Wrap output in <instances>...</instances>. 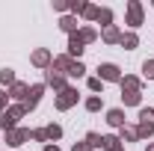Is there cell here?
Segmentation results:
<instances>
[{"mask_svg":"<svg viewBox=\"0 0 154 151\" xmlns=\"http://www.w3.org/2000/svg\"><path fill=\"white\" fill-rule=\"evenodd\" d=\"M24 113H27V107H24V104L12 107V110H6V113L0 116V128H3L6 133H9V131H15V122H18V119H21Z\"/></svg>","mask_w":154,"mask_h":151,"instance_id":"6da1fadb","label":"cell"},{"mask_svg":"<svg viewBox=\"0 0 154 151\" xmlns=\"http://www.w3.org/2000/svg\"><path fill=\"white\" fill-rule=\"evenodd\" d=\"M128 24H131V27H139V24H142V6H139L136 0L128 3Z\"/></svg>","mask_w":154,"mask_h":151,"instance_id":"7a4b0ae2","label":"cell"},{"mask_svg":"<svg viewBox=\"0 0 154 151\" xmlns=\"http://www.w3.org/2000/svg\"><path fill=\"white\" fill-rule=\"evenodd\" d=\"M83 45H86V42L80 39V33H71V36H68V57L71 59L80 57V54H83Z\"/></svg>","mask_w":154,"mask_h":151,"instance_id":"3957f363","label":"cell"},{"mask_svg":"<svg viewBox=\"0 0 154 151\" xmlns=\"http://www.w3.org/2000/svg\"><path fill=\"white\" fill-rule=\"evenodd\" d=\"M74 101H77V92H74V89H62L59 98H57V107H59V110H68Z\"/></svg>","mask_w":154,"mask_h":151,"instance_id":"277c9868","label":"cell"},{"mask_svg":"<svg viewBox=\"0 0 154 151\" xmlns=\"http://www.w3.org/2000/svg\"><path fill=\"white\" fill-rule=\"evenodd\" d=\"M98 80H122V74H119V68H116V65L107 62V65H101V68H98Z\"/></svg>","mask_w":154,"mask_h":151,"instance_id":"5b68a950","label":"cell"},{"mask_svg":"<svg viewBox=\"0 0 154 151\" xmlns=\"http://www.w3.org/2000/svg\"><path fill=\"white\" fill-rule=\"evenodd\" d=\"M42 92H45V86H33V89L27 92V101H24V107H27V110H33V107L38 104V98H42Z\"/></svg>","mask_w":154,"mask_h":151,"instance_id":"8992f818","label":"cell"},{"mask_svg":"<svg viewBox=\"0 0 154 151\" xmlns=\"http://www.w3.org/2000/svg\"><path fill=\"white\" fill-rule=\"evenodd\" d=\"M30 139V131H9L6 133V142L9 145H21V142H27Z\"/></svg>","mask_w":154,"mask_h":151,"instance_id":"52a82bcc","label":"cell"},{"mask_svg":"<svg viewBox=\"0 0 154 151\" xmlns=\"http://www.w3.org/2000/svg\"><path fill=\"white\" fill-rule=\"evenodd\" d=\"M71 65H74V62H71V57H57L54 62H51V68H57V71H65V74L71 71Z\"/></svg>","mask_w":154,"mask_h":151,"instance_id":"ba28073f","label":"cell"},{"mask_svg":"<svg viewBox=\"0 0 154 151\" xmlns=\"http://www.w3.org/2000/svg\"><path fill=\"white\" fill-rule=\"evenodd\" d=\"M107 122H110L113 128H125V113H122V110H110V113H107Z\"/></svg>","mask_w":154,"mask_h":151,"instance_id":"9c48e42d","label":"cell"},{"mask_svg":"<svg viewBox=\"0 0 154 151\" xmlns=\"http://www.w3.org/2000/svg\"><path fill=\"white\" fill-rule=\"evenodd\" d=\"M101 148H104V151H122L116 136H101Z\"/></svg>","mask_w":154,"mask_h":151,"instance_id":"30bf717a","label":"cell"},{"mask_svg":"<svg viewBox=\"0 0 154 151\" xmlns=\"http://www.w3.org/2000/svg\"><path fill=\"white\" fill-rule=\"evenodd\" d=\"M151 133H154V125H151V122H139L136 136H142V139H145V136H151Z\"/></svg>","mask_w":154,"mask_h":151,"instance_id":"8fae6325","label":"cell"},{"mask_svg":"<svg viewBox=\"0 0 154 151\" xmlns=\"http://www.w3.org/2000/svg\"><path fill=\"white\" fill-rule=\"evenodd\" d=\"M48 83H51L54 89H65V80H62V74H54V71H48Z\"/></svg>","mask_w":154,"mask_h":151,"instance_id":"7c38bea8","label":"cell"},{"mask_svg":"<svg viewBox=\"0 0 154 151\" xmlns=\"http://www.w3.org/2000/svg\"><path fill=\"white\" fill-rule=\"evenodd\" d=\"M104 42H122V33H119V30H116L113 24H110V27H107V30H104Z\"/></svg>","mask_w":154,"mask_h":151,"instance_id":"4fadbf2b","label":"cell"},{"mask_svg":"<svg viewBox=\"0 0 154 151\" xmlns=\"http://www.w3.org/2000/svg\"><path fill=\"white\" fill-rule=\"evenodd\" d=\"M33 62H36V65H48V62H51V51H36V54H33Z\"/></svg>","mask_w":154,"mask_h":151,"instance_id":"5bb4252c","label":"cell"},{"mask_svg":"<svg viewBox=\"0 0 154 151\" xmlns=\"http://www.w3.org/2000/svg\"><path fill=\"white\" fill-rule=\"evenodd\" d=\"M122 89H131V92H139V80H136V77H122Z\"/></svg>","mask_w":154,"mask_h":151,"instance_id":"9a60e30c","label":"cell"},{"mask_svg":"<svg viewBox=\"0 0 154 151\" xmlns=\"http://www.w3.org/2000/svg\"><path fill=\"white\" fill-rule=\"evenodd\" d=\"M136 45H139V39H136L134 33H128V36H122V48H128V51H134Z\"/></svg>","mask_w":154,"mask_h":151,"instance_id":"2e32d148","label":"cell"},{"mask_svg":"<svg viewBox=\"0 0 154 151\" xmlns=\"http://www.w3.org/2000/svg\"><path fill=\"white\" fill-rule=\"evenodd\" d=\"M122 98H125V104H139V92H131V89H122Z\"/></svg>","mask_w":154,"mask_h":151,"instance_id":"e0dca14e","label":"cell"},{"mask_svg":"<svg viewBox=\"0 0 154 151\" xmlns=\"http://www.w3.org/2000/svg\"><path fill=\"white\" fill-rule=\"evenodd\" d=\"M0 83H3V86H6V83L12 86V83H15V71H12V68H3V71H0Z\"/></svg>","mask_w":154,"mask_h":151,"instance_id":"ac0fdd59","label":"cell"},{"mask_svg":"<svg viewBox=\"0 0 154 151\" xmlns=\"http://www.w3.org/2000/svg\"><path fill=\"white\" fill-rule=\"evenodd\" d=\"M95 21H101L104 27H110V21H113V12H110V9H98V18H95Z\"/></svg>","mask_w":154,"mask_h":151,"instance_id":"d6986e66","label":"cell"},{"mask_svg":"<svg viewBox=\"0 0 154 151\" xmlns=\"http://www.w3.org/2000/svg\"><path fill=\"white\" fill-rule=\"evenodd\" d=\"M59 27H62L65 33H74V30H77V21H74V18H68V15H65V18L59 21Z\"/></svg>","mask_w":154,"mask_h":151,"instance_id":"ffe728a7","label":"cell"},{"mask_svg":"<svg viewBox=\"0 0 154 151\" xmlns=\"http://www.w3.org/2000/svg\"><path fill=\"white\" fill-rule=\"evenodd\" d=\"M27 92H30V89H27L24 83H12V98H27Z\"/></svg>","mask_w":154,"mask_h":151,"instance_id":"44dd1931","label":"cell"},{"mask_svg":"<svg viewBox=\"0 0 154 151\" xmlns=\"http://www.w3.org/2000/svg\"><path fill=\"white\" fill-rule=\"evenodd\" d=\"M45 131H48V139H59V136H62V128H59V125H51V128H45Z\"/></svg>","mask_w":154,"mask_h":151,"instance_id":"7402d4cb","label":"cell"},{"mask_svg":"<svg viewBox=\"0 0 154 151\" xmlns=\"http://www.w3.org/2000/svg\"><path fill=\"white\" fill-rule=\"evenodd\" d=\"M86 145H89V148H101V136H98V133H89V136H86Z\"/></svg>","mask_w":154,"mask_h":151,"instance_id":"603a6c76","label":"cell"},{"mask_svg":"<svg viewBox=\"0 0 154 151\" xmlns=\"http://www.w3.org/2000/svg\"><path fill=\"white\" fill-rule=\"evenodd\" d=\"M80 39H83V42H92V39H95V30H92V27H83V30H80Z\"/></svg>","mask_w":154,"mask_h":151,"instance_id":"cb8c5ba5","label":"cell"},{"mask_svg":"<svg viewBox=\"0 0 154 151\" xmlns=\"http://www.w3.org/2000/svg\"><path fill=\"white\" fill-rule=\"evenodd\" d=\"M142 74L148 77V80H154V59H151V62H145V65H142Z\"/></svg>","mask_w":154,"mask_h":151,"instance_id":"d4e9b609","label":"cell"},{"mask_svg":"<svg viewBox=\"0 0 154 151\" xmlns=\"http://www.w3.org/2000/svg\"><path fill=\"white\" fill-rule=\"evenodd\" d=\"M86 110H92V113L101 110V98H89V101H86Z\"/></svg>","mask_w":154,"mask_h":151,"instance_id":"484cf974","label":"cell"},{"mask_svg":"<svg viewBox=\"0 0 154 151\" xmlns=\"http://www.w3.org/2000/svg\"><path fill=\"white\" fill-rule=\"evenodd\" d=\"M83 71H86V68H83V65H80V62H74V65H71V71H68V74H71V77H83Z\"/></svg>","mask_w":154,"mask_h":151,"instance_id":"4316f807","label":"cell"},{"mask_svg":"<svg viewBox=\"0 0 154 151\" xmlns=\"http://www.w3.org/2000/svg\"><path fill=\"white\" fill-rule=\"evenodd\" d=\"M139 122H151L154 125V110H142V113H139Z\"/></svg>","mask_w":154,"mask_h":151,"instance_id":"83f0119b","label":"cell"},{"mask_svg":"<svg viewBox=\"0 0 154 151\" xmlns=\"http://www.w3.org/2000/svg\"><path fill=\"white\" fill-rule=\"evenodd\" d=\"M68 9H74V12H86V3H83V0H74V3H68Z\"/></svg>","mask_w":154,"mask_h":151,"instance_id":"f1b7e54d","label":"cell"},{"mask_svg":"<svg viewBox=\"0 0 154 151\" xmlns=\"http://www.w3.org/2000/svg\"><path fill=\"white\" fill-rule=\"evenodd\" d=\"M101 86H104V83H101L98 77H92V80H89V89H92V92H101Z\"/></svg>","mask_w":154,"mask_h":151,"instance_id":"f546056e","label":"cell"},{"mask_svg":"<svg viewBox=\"0 0 154 151\" xmlns=\"http://www.w3.org/2000/svg\"><path fill=\"white\" fill-rule=\"evenodd\" d=\"M83 15H86V18H98V6H86Z\"/></svg>","mask_w":154,"mask_h":151,"instance_id":"4dcf8cb0","label":"cell"},{"mask_svg":"<svg viewBox=\"0 0 154 151\" xmlns=\"http://www.w3.org/2000/svg\"><path fill=\"white\" fill-rule=\"evenodd\" d=\"M30 136H33V139H38V142H42V139H48V131H33V133H30Z\"/></svg>","mask_w":154,"mask_h":151,"instance_id":"1f68e13d","label":"cell"},{"mask_svg":"<svg viewBox=\"0 0 154 151\" xmlns=\"http://www.w3.org/2000/svg\"><path fill=\"white\" fill-rule=\"evenodd\" d=\"M122 139H136V131H122Z\"/></svg>","mask_w":154,"mask_h":151,"instance_id":"d6a6232c","label":"cell"},{"mask_svg":"<svg viewBox=\"0 0 154 151\" xmlns=\"http://www.w3.org/2000/svg\"><path fill=\"white\" fill-rule=\"evenodd\" d=\"M3 107H6V95L0 92V116H3Z\"/></svg>","mask_w":154,"mask_h":151,"instance_id":"836d02e7","label":"cell"},{"mask_svg":"<svg viewBox=\"0 0 154 151\" xmlns=\"http://www.w3.org/2000/svg\"><path fill=\"white\" fill-rule=\"evenodd\" d=\"M74 151H89V145H86V142H80V145H74Z\"/></svg>","mask_w":154,"mask_h":151,"instance_id":"e575fe53","label":"cell"},{"mask_svg":"<svg viewBox=\"0 0 154 151\" xmlns=\"http://www.w3.org/2000/svg\"><path fill=\"white\" fill-rule=\"evenodd\" d=\"M48 151H59V148H57V145H54V142H48Z\"/></svg>","mask_w":154,"mask_h":151,"instance_id":"d590c367","label":"cell"},{"mask_svg":"<svg viewBox=\"0 0 154 151\" xmlns=\"http://www.w3.org/2000/svg\"><path fill=\"white\" fill-rule=\"evenodd\" d=\"M148 151H154V145H148Z\"/></svg>","mask_w":154,"mask_h":151,"instance_id":"8d00e7d4","label":"cell"}]
</instances>
